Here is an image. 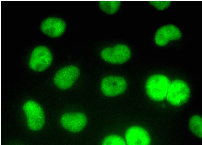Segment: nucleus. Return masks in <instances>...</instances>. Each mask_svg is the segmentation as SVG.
<instances>
[{
  "mask_svg": "<svg viewBox=\"0 0 202 145\" xmlns=\"http://www.w3.org/2000/svg\"><path fill=\"white\" fill-rule=\"evenodd\" d=\"M80 74L79 69L76 66L70 65L63 67L56 73L54 78L55 85L62 90H67L73 85Z\"/></svg>",
  "mask_w": 202,
  "mask_h": 145,
  "instance_id": "39448f33",
  "label": "nucleus"
},
{
  "mask_svg": "<svg viewBox=\"0 0 202 145\" xmlns=\"http://www.w3.org/2000/svg\"><path fill=\"white\" fill-rule=\"evenodd\" d=\"M101 56L105 61L113 64L123 63L130 58L131 52L129 48L124 44H119L113 47H107L101 51Z\"/></svg>",
  "mask_w": 202,
  "mask_h": 145,
  "instance_id": "423d86ee",
  "label": "nucleus"
},
{
  "mask_svg": "<svg viewBox=\"0 0 202 145\" xmlns=\"http://www.w3.org/2000/svg\"><path fill=\"white\" fill-rule=\"evenodd\" d=\"M125 138L128 145H149L151 138L148 132L139 126H133L126 130Z\"/></svg>",
  "mask_w": 202,
  "mask_h": 145,
  "instance_id": "9d476101",
  "label": "nucleus"
},
{
  "mask_svg": "<svg viewBox=\"0 0 202 145\" xmlns=\"http://www.w3.org/2000/svg\"><path fill=\"white\" fill-rule=\"evenodd\" d=\"M170 83L168 78L164 75L155 74L150 76L145 85L146 93L153 100L161 101L166 98Z\"/></svg>",
  "mask_w": 202,
  "mask_h": 145,
  "instance_id": "f257e3e1",
  "label": "nucleus"
},
{
  "mask_svg": "<svg viewBox=\"0 0 202 145\" xmlns=\"http://www.w3.org/2000/svg\"><path fill=\"white\" fill-rule=\"evenodd\" d=\"M23 109L29 128L34 131L41 130L45 123L44 113L41 106L35 101L29 100L24 103Z\"/></svg>",
  "mask_w": 202,
  "mask_h": 145,
  "instance_id": "f03ea898",
  "label": "nucleus"
},
{
  "mask_svg": "<svg viewBox=\"0 0 202 145\" xmlns=\"http://www.w3.org/2000/svg\"><path fill=\"white\" fill-rule=\"evenodd\" d=\"M52 60V55L49 50L45 46H40L35 48L32 51L29 65L32 70L40 72L47 69Z\"/></svg>",
  "mask_w": 202,
  "mask_h": 145,
  "instance_id": "20e7f679",
  "label": "nucleus"
},
{
  "mask_svg": "<svg viewBox=\"0 0 202 145\" xmlns=\"http://www.w3.org/2000/svg\"><path fill=\"white\" fill-rule=\"evenodd\" d=\"M182 34L179 29L173 25L164 26L159 29L155 36L156 44L160 46L166 45L170 41L178 40Z\"/></svg>",
  "mask_w": 202,
  "mask_h": 145,
  "instance_id": "9b49d317",
  "label": "nucleus"
},
{
  "mask_svg": "<svg viewBox=\"0 0 202 145\" xmlns=\"http://www.w3.org/2000/svg\"><path fill=\"white\" fill-rule=\"evenodd\" d=\"M103 145H126L124 139L121 136L115 134H112L106 136L103 139Z\"/></svg>",
  "mask_w": 202,
  "mask_h": 145,
  "instance_id": "4468645a",
  "label": "nucleus"
},
{
  "mask_svg": "<svg viewBox=\"0 0 202 145\" xmlns=\"http://www.w3.org/2000/svg\"><path fill=\"white\" fill-rule=\"evenodd\" d=\"M85 115L80 112L66 113L60 119L62 126L66 130L73 133L79 132L82 130L87 123Z\"/></svg>",
  "mask_w": 202,
  "mask_h": 145,
  "instance_id": "6e6552de",
  "label": "nucleus"
},
{
  "mask_svg": "<svg viewBox=\"0 0 202 145\" xmlns=\"http://www.w3.org/2000/svg\"><path fill=\"white\" fill-rule=\"evenodd\" d=\"M190 94V88L187 83L182 80L176 79L170 83L167 100L171 105L178 106L187 101Z\"/></svg>",
  "mask_w": 202,
  "mask_h": 145,
  "instance_id": "7ed1b4c3",
  "label": "nucleus"
},
{
  "mask_svg": "<svg viewBox=\"0 0 202 145\" xmlns=\"http://www.w3.org/2000/svg\"><path fill=\"white\" fill-rule=\"evenodd\" d=\"M66 28L65 22L62 19L50 17L45 19L40 25L42 32L48 36L53 38L62 36Z\"/></svg>",
  "mask_w": 202,
  "mask_h": 145,
  "instance_id": "1a4fd4ad",
  "label": "nucleus"
},
{
  "mask_svg": "<svg viewBox=\"0 0 202 145\" xmlns=\"http://www.w3.org/2000/svg\"><path fill=\"white\" fill-rule=\"evenodd\" d=\"M189 125L191 132L201 139L202 138V119L200 116L196 115L190 119Z\"/></svg>",
  "mask_w": 202,
  "mask_h": 145,
  "instance_id": "f8f14e48",
  "label": "nucleus"
},
{
  "mask_svg": "<svg viewBox=\"0 0 202 145\" xmlns=\"http://www.w3.org/2000/svg\"><path fill=\"white\" fill-rule=\"evenodd\" d=\"M125 79L120 76H109L104 78L101 83L103 93L107 97H114L123 93L126 89Z\"/></svg>",
  "mask_w": 202,
  "mask_h": 145,
  "instance_id": "0eeeda50",
  "label": "nucleus"
},
{
  "mask_svg": "<svg viewBox=\"0 0 202 145\" xmlns=\"http://www.w3.org/2000/svg\"><path fill=\"white\" fill-rule=\"evenodd\" d=\"M149 2L156 9L161 10L167 9L171 3V1H151Z\"/></svg>",
  "mask_w": 202,
  "mask_h": 145,
  "instance_id": "2eb2a0df",
  "label": "nucleus"
},
{
  "mask_svg": "<svg viewBox=\"0 0 202 145\" xmlns=\"http://www.w3.org/2000/svg\"><path fill=\"white\" fill-rule=\"evenodd\" d=\"M121 1H101L99 2L100 9L109 15L115 14L119 9Z\"/></svg>",
  "mask_w": 202,
  "mask_h": 145,
  "instance_id": "ddd939ff",
  "label": "nucleus"
}]
</instances>
